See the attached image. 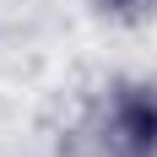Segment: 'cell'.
<instances>
[{
    "mask_svg": "<svg viewBox=\"0 0 157 157\" xmlns=\"http://www.w3.org/2000/svg\"><path fill=\"white\" fill-rule=\"evenodd\" d=\"M119 136H125V146H136V152L157 146V109L146 98H136V103L119 109Z\"/></svg>",
    "mask_w": 157,
    "mask_h": 157,
    "instance_id": "1",
    "label": "cell"
}]
</instances>
